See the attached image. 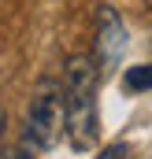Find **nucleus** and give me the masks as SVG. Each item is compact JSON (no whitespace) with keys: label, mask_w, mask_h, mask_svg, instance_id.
Here are the masks:
<instances>
[{"label":"nucleus","mask_w":152,"mask_h":159,"mask_svg":"<svg viewBox=\"0 0 152 159\" xmlns=\"http://www.w3.org/2000/svg\"><path fill=\"white\" fill-rule=\"evenodd\" d=\"M97 78L100 67L89 56L67 59V81H63V129L78 152H89L100 137L97 119Z\"/></svg>","instance_id":"obj_1"},{"label":"nucleus","mask_w":152,"mask_h":159,"mask_svg":"<svg viewBox=\"0 0 152 159\" xmlns=\"http://www.w3.org/2000/svg\"><path fill=\"white\" fill-rule=\"evenodd\" d=\"M63 133V89L56 81H45L34 93L30 115H26V141L34 148H52Z\"/></svg>","instance_id":"obj_2"},{"label":"nucleus","mask_w":152,"mask_h":159,"mask_svg":"<svg viewBox=\"0 0 152 159\" xmlns=\"http://www.w3.org/2000/svg\"><path fill=\"white\" fill-rule=\"evenodd\" d=\"M97 48H100V63H115L126 48V30L115 7H100L97 15Z\"/></svg>","instance_id":"obj_3"},{"label":"nucleus","mask_w":152,"mask_h":159,"mask_svg":"<svg viewBox=\"0 0 152 159\" xmlns=\"http://www.w3.org/2000/svg\"><path fill=\"white\" fill-rule=\"evenodd\" d=\"M122 85H126V93H145V89H152V63L130 67L122 74Z\"/></svg>","instance_id":"obj_4"},{"label":"nucleus","mask_w":152,"mask_h":159,"mask_svg":"<svg viewBox=\"0 0 152 159\" xmlns=\"http://www.w3.org/2000/svg\"><path fill=\"white\" fill-rule=\"evenodd\" d=\"M119 156H122V152H119V148H115V152H108V156H104V159H119Z\"/></svg>","instance_id":"obj_5"},{"label":"nucleus","mask_w":152,"mask_h":159,"mask_svg":"<svg viewBox=\"0 0 152 159\" xmlns=\"http://www.w3.org/2000/svg\"><path fill=\"white\" fill-rule=\"evenodd\" d=\"M0 137H4V107H0Z\"/></svg>","instance_id":"obj_6"}]
</instances>
